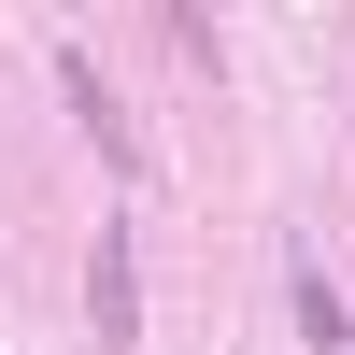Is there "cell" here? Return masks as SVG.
<instances>
[{
    "instance_id": "obj_2",
    "label": "cell",
    "mask_w": 355,
    "mask_h": 355,
    "mask_svg": "<svg viewBox=\"0 0 355 355\" xmlns=\"http://www.w3.org/2000/svg\"><path fill=\"white\" fill-rule=\"evenodd\" d=\"M85 313H100V341L128 355V327H142V256H128V227L85 242Z\"/></svg>"
},
{
    "instance_id": "obj_3",
    "label": "cell",
    "mask_w": 355,
    "mask_h": 355,
    "mask_svg": "<svg viewBox=\"0 0 355 355\" xmlns=\"http://www.w3.org/2000/svg\"><path fill=\"white\" fill-rule=\"evenodd\" d=\"M284 299H299V327H313V355H355V313H341V284L313 270V242H284Z\"/></svg>"
},
{
    "instance_id": "obj_1",
    "label": "cell",
    "mask_w": 355,
    "mask_h": 355,
    "mask_svg": "<svg viewBox=\"0 0 355 355\" xmlns=\"http://www.w3.org/2000/svg\"><path fill=\"white\" fill-rule=\"evenodd\" d=\"M43 71H57V100L85 114V142H100V171H114V185H142V142H128V100L100 85V57H85V43H43Z\"/></svg>"
}]
</instances>
